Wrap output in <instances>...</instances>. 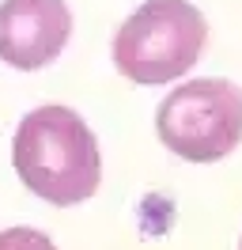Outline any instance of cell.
Returning <instances> with one entry per match:
<instances>
[{"mask_svg":"<svg viewBox=\"0 0 242 250\" xmlns=\"http://www.w3.org/2000/svg\"><path fill=\"white\" fill-rule=\"evenodd\" d=\"M19 182L49 205H80L102 182V156L87 122L72 106H34L12 137Z\"/></svg>","mask_w":242,"mask_h":250,"instance_id":"cell-1","label":"cell"},{"mask_svg":"<svg viewBox=\"0 0 242 250\" xmlns=\"http://www.w3.org/2000/svg\"><path fill=\"white\" fill-rule=\"evenodd\" d=\"M239 250H242V239H239Z\"/></svg>","mask_w":242,"mask_h":250,"instance_id":"cell-6","label":"cell"},{"mask_svg":"<svg viewBox=\"0 0 242 250\" xmlns=\"http://www.w3.org/2000/svg\"><path fill=\"white\" fill-rule=\"evenodd\" d=\"M72 38V12L64 0H4L0 4V57L34 72L57 61Z\"/></svg>","mask_w":242,"mask_h":250,"instance_id":"cell-4","label":"cell"},{"mask_svg":"<svg viewBox=\"0 0 242 250\" xmlns=\"http://www.w3.org/2000/svg\"><path fill=\"white\" fill-rule=\"evenodd\" d=\"M208 23L189 0H144L114 34V68L133 83H170L204 53Z\"/></svg>","mask_w":242,"mask_h":250,"instance_id":"cell-2","label":"cell"},{"mask_svg":"<svg viewBox=\"0 0 242 250\" xmlns=\"http://www.w3.org/2000/svg\"><path fill=\"white\" fill-rule=\"evenodd\" d=\"M155 133L170 156L189 163L227 159L242 141V87L220 76L189 80L155 110Z\"/></svg>","mask_w":242,"mask_h":250,"instance_id":"cell-3","label":"cell"},{"mask_svg":"<svg viewBox=\"0 0 242 250\" xmlns=\"http://www.w3.org/2000/svg\"><path fill=\"white\" fill-rule=\"evenodd\" d=\"M0 250H57V247L38 228H4L0 231Z\"/></svg>","mask_w":242,"mask_h":250,"instance_id":"cell-5","label":"cell"}]
</instances>
